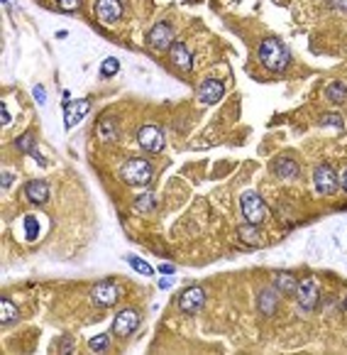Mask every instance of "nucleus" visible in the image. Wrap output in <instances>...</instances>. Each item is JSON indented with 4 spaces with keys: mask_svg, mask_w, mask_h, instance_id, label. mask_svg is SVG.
<instances>
[{
    "mask_svg": "<svg viewBox=\"0 0 347 355\" xmlns=\"http://www.w3.org/2000/svg\"><path fill=\"white\" fill-rule=\"evenodd\" d=\"M259 62L269 69V71H284L291 64V51L286 49L284 42L266 37L259 44Z\"/></svg>",
    "mask_w": 347,
    "mask_h": 355,
    "instance_id": "1",
    "label": "nucleus"
},
{
    "mask_svg": "<svg viewBox=\"0 0 347 355\" xmlns=\"http://www.w3.org/2000/svg\"><path fill=\"white\" fill-rule=\"evenodd\" d=\"M120 176L125 184H132V186H145L149 179H152V164L142 157H132L122 164L120 169Z\"/></svg>",
    "mask_w": 347,
    "mask_h": 355,
    "instance_id": "2",
    "label": "nucleus"
},
{
    "mask_svg": "<svg viewBox=\"0 0 347 355\" xmlns=\"http://www.w3.org/2000/svg\"><path fill=\"white\" fill-rule=\"evenodd\" d=\"M313 184L320 196H332L340 186V176L335 174V169L330 164H318L313 171Z\"/></svg>",
    "mask_w": 347,
    "mask_h": 355,
    "instance_id": "3",
    "label": "nucleus"
},
{
    "mask_svg": "<svg viewBox=\"0 0 347 355\" xmlns=\"http://www.w3.org/2000/svg\"><path fill=\"white\" fill-rule=\"evenodd\" d=\"M318 299H320V289H318L315 279H313V277L301 279V282H298V287H296V302H298L301 311H306V314L315 311Z\"/></svg>",
    "mask_w": 347,
    "mask_h": 355,
    "instance_id": "4",
    "label": "nucleus"
},
{
    "mask_svg": "<svg viewBox=\"0 0 347 355\" xmlns=\"http://www.w3.org/2000/svg\"><path fill=\"white\" fill-rule=\"evenodd\" d=\"M240 208H242V216L247 223H254L259 225L264 218H266V206L262 201V196H257L254 191H245L240 196Z\"/></svg>",
    "mask_w": 347,
    "mask_h": 355,
    "instance_id": "5",
    "label": "nucleus"
},
{
    "mask_svg": "<svg viewBox=\"0 0 347 355\" xmlns=\"http://www.w3.org/2000/svg\"><path fill=\"white\" fill-rule=\"evenodd\" d=\"M137 326H140V311L137 309H120L113 319V333L117 338H127L137 331Z\"/></svg>",
    "mask_w": 347,
    "mask_h": 355,
    "instance_id": "6",
    "label": "nucleus"
},
{
    "mask_svg": "<svg viewBox=\"0 0 347 355\" xmlns=\"http://www.w3.org/2000/svg\"><path fill=\"white\" fill-rule=\"evenodd\" d=\"M137 142L140 147L149 154H157L164 150V133L157 128V125H142L140 133H137Z\"/></svg>",
    "mask_w": 347,
    "mask_h": 355,
    "instance_id": "7",
    "label": "nucleus"
},
{
    "mask_svg": "<svg viewBox=\"0 0 347 355\" xmlns=\"http://www.w3.org/2000/svg\"><path fill=\"white\" fill-rule=\"evenodd\" d=\"M91 299H93L96 306H113V304H117V299H120V287H117L115 282H110V279H103V282H98V284L93 287Z\"/></svg>",
    "mask_w": 347,
    "mask_h": 355,
    "instance_id": "8",
    "label": "nucleus"
},
{
    "mask_svg": "<svg viewBox=\"0 0 347 355\" xmlns=\"http://www.w3.org/2000/svg\"><path fill=\"white\" fill-rule=\"evenodd\" d=\"M203 304H205V291L200 287H188L179 297V309L183 314H196V311H200Z\"/></svg>",
    "mask_w": 347,
    "mask_h": 355,
    "instance_id": "9",
    "label": "nucleus"
},
{
    "mask_svg": "<svg viewBox=\"0 0 347 355\" xmlns=\"http://www.w3.org/2000/svg\"><path fill=\"white\" fill-rule=\"evenodd\" d=\"M147 42L154 47V49H169L174 44V27L169 22H157L149 34H147Z\"/></svg>",
    "mask_w": 347,
    "mask_h": 355,
    "instance_id": "10",
    "label": "nucleus"
},
{
    "mask_svg": "<svg viewBox=\"0 0 347 355\" xmlns=\"http://www.w3.org/2000/svg\"><path fill=\"white\" fill-rule=\"evenodd\" d=\"M223 93H225V86H223V81H218V79H205V81L198 86V98H200V103H205V105L218 103V101L223 98Z\"/></svg>",
    "mask_w": 347,
    "mask_h": 355,
    "instance_id": "11",
    "label": "nucleus"
},
{
    "mask_svg": "<svg viewBox=\"0 0 347 355\" xmlns=\"http://www.w3.org/2000/svg\"><path fill=\"white\" fill-rule=\"evenodd\" d=\"M279 306V289L276 287H264L257 297V309L262 316H274Z\"/></svg>",
    "mask_w": 347,
    "mask_h": 355,
    "instance_id": "12",
    "label": "nucleus"
},
{
    "mask_svg": "<svg viewBox=\"0 0 347 355\" xmlns=\"http://www.w3.org/2000/svg\"><path fill=\"white\" fill-rule=\"evenodd\" d=\"M96 15H98L100 22L113 25L122 15V3H120V0H98V3H96Z\"/></svg>",
    "mask_w": 347,
    "mask_h": 355,
    "instance_id": "13",
    "label": "nucleus"
},
{
    "mask_svg": "<svg viewBox=\"0 0 347 355\" xmlns=\"http://www.w3.org/2000/svg\"><path fill=\"white\" fill-rule=\"evenodd\" d=\"M169 56L171 62L181 69V71H191L193 69V54L188 51V47L181 39H174V44L169 47Z\"/></svg>",
    "mask_w": 347,
    "mask_h": 355,
    "instance_id": "14",
    "label": "nucleus"
},
{
    "mask_svg": "<svg viewBox=\"0 0 347 355\" xmlns=\"http://www.w3.org/2000/svg\"><path fill=\"white\" fill-rule=\"evenodd\" d=\"M91 110V101L88 98H81V101H66V128H74L76 123H81L86 113Z\"/></svg>",
    "mask_w": 347,
    "mask_h": 355,
    "instance_id": "15",
    "label": "nucleus"
},
{
    "mask_svg": "<svg viewBox=\"0 0 347 355\" xmlns=\"http://www.w3.org/2000/svg\"><path fill=\"white\" fill-rule=\"evenodd\" d=\"M237 238H240L245 245H249V248H262V245H264V238H262V233H259V228H257L254 223L240 225V228H237Z\"/></svg>",
    "mask_w": 347,
    "mask_h": 355,
    "instance_id": "16",
    "label": "nucleus"
},
{
    "mask_svg": "<svg viewBox=\"0 0 347 355\" xmlns=\"http://www.w3.org/2000/svg\"><path fill=\"white\" fill-rule=\"evenodd\" d=\"M25 196H27L32 203H47V199H49V186H47V182H42V179L27 182V184H25Z\"/></svg>",
    "mask_w": 347,
    "mask_h": 355,
    "instance_id": "17",
    "label": "nucleus"
},
{
    "mask_svg": "<svg viewBox=\"0 0 347 355\" xmlns=\"http://www.w3.org/2000/svg\"><path fill=\"white\" fill-rule=\"evenodd\" d=\"M274 171H276V176H281V179H294V176H298V164L291 157H279L274 162Z\"/></svg>",
    "mask_w": 347,
    "mask_h": 355,
    "instance_id": "18",
    "label": "nucleus"
},
{
    "mask_svg": "<svg viewBox=\"0 0 347 355\" xmlns=\"http://www.w3.org/2000/svg\"><path fill=\"white\" fill-rule=\"evenodd\" d=\"M274 287L279 289V294H296L298 279L291 272H276L274 274Z\"/></svg>",
    "mask_w": 347,
    "mask_h": 355,
    "instance_id": "19",
    "label": "nucleus"
},
{
    "mask_svg": "<svg viewBox=\"0 0 347 355\" xmlns=\"http://www.w3.org/2000/svg\"><path fill=\"white\" fill-rule=\"evenodd\" d=\"M98 137L103 142H110V140L117 137V123H115V118H110V115L100 118V120H98Z\"/></svg>",
    "mask_w": 347,
    "mask_h": 355,
    "instance_id": "20",
    "label": "nucleus"
},
{
    "mask_svg": "<svg viewBox=\"0 0 347 355\" xmlns=\"http://www.w3.org/2000/svg\"><path fill=\"white\" fill-rule=\"evenodd\" d=\"M325 98L332 103H345L347 101V84L345 81H332L325 86Z\"/></svg>",
    "mask_w": 347,
    "mask_h": 355,
    "instance_id": "21",
    "label": "nucleus"
},
{
    "mask_svg": "<svg viewBox=\"0 0 347 355\" xmlns=\"http://www.w3.org/2000/svg\"><path fill=\"white\" fill-rule=\"evenodd\" d=\"M17 150H22L25 154L34 157V159H37V162H39L42 167L47 164V162H44V159L39 157V152H37V145H34V137H32V135H22V137L17 140Z\"/></svg>",
    "mask_w": 347,
    "mask_h": 355,
    "instance_id": "22",
    "label": "nucleus"
},
{
    "mask_svg": "<svg viewBox=\"0 0 347 355\" xmlns=\"http://www.w3.org/2000/svg\"><path fill=\"white\" fill-rule=\"evenodd\" d=\"M13 321H17V306L10 299H3V302H0V323L10 326Z\"/></svg>",
    "mask_w": 347,
    "mask_h": 355,
    "instance_id": "23",
    "label": "nucleus"
},
{
    "mask_svg": "<svg viewBox=\"0 0 347 355\" xmlns=\"http://www.w3.org/2000/svg\"><path fill=\"white\" fill-rule=\"evenodd\" d=\"M134 208L140 211V213H152L154 208H157V196L154 194H140L137 196V201H134Z\"/></svg>",
    "mask_w": 347,
    "mask_h": 355,
    "instance_id": "24",
    "label": "nucleus"
},
{
    "mask_svg": "<svg viewBox=\"0 0 347 355\" xmlns=\"http://www.w3.org/2000/svg\"><path fill=\"white\" fill-rule=\"evenodd\" d=\"M125 262H127L134 272H140V274H145V277H152V274H154V267H152L149 262H145V260H140V257H134V255H127Z\"/></svg>",
    "mask_w": 347,
    "mask_h": 355,
    "instance_id": "25",
    "label": "nucleus"
},
{
    "mask_svg": "<svg viewBox=\"0 0 347 355\" xmlns=\"http://www.w3.org/2000/svg\"><path fill=\"white\" fill-rule=\"evenodd\" d=\"M88 348H91L93 353H105V350L110 348V336H108V333H98L96 338L88 340Z\"/></svg>",
    "mask_w": 347,
    "mask_h": 355,
    "instance_id": "26",
    "label": "nucleus"
},
{
    "mask_svg": "<svg viewBox=\"0 0 347 355\" xmlns=\"http://www.w3.org/2000/svg\"><path fill=\"white\" fill-rule=\"evenodd\" d=\"M117 69H120V62H117V59H113V56L103 59V67H100V74H103V76H113V74H117Z\"/></svg>",
    "mask_w": 347,
    "mask_h": 355,
    "instance_id": "27",
    "label": "nucleus"
},
{
    "mask_svg": "<svg viewBox=\"0 0 347 355\" xmlns=\"http://www.w3.org/2000/svg\"><path fill=\"white\" fill-rule=\"evenodd\" d=\"M25 230H27V240L37 238V218L34 216H25Z\"/></svg>",
    "mask_w": 347,
    "mask_h": 355,
    "instance_id": "28",
    "label": "nucleus"
},
{
    "mask_svg": "<svg viewBox=\"0 0 347 355\" xmlns=\"http://www.w3.org/2000/svg\"><path fill=\"white\" fill-rule=\"evenodd\" d=\"M56 5L61 10H79L81 8V0H56Z\"/></svg>",
    "mask_w": 347,
    "mask_h": 355,
    "instance_id": "29",
    "label": "nucleus"
},
{
    "mask_svg": "<svg viewBox=\"0 0 347 355\" xmlns=\"http://www.w3.org/2000/svg\"><path fill=\"white\" fill-rule=\"evenodd\" d=\"M71 348H74V338H68V336H64V338L59 340V345H56L59 353H68Z\"/></svg>",
    "mask_w": 347,
    "mask_h": 355,
    "instance_id": "30",
    "label": "nucleus"
},
{
    "mask_svg": "<svg viewBox=\"0 0 347 355\" xmlns=\"http://www.w3.org/2000/svg\"><path fill=\"white\" fill-rule=\"evenodd\" d=\"M325 125L330 123V125H335V128H342V120H340V115H335V113H330V115H325V120H323Z\"/></svg>",
    "mask_w": 347,
    "mask_h": 355,
    "instance_id": "31",
    "label": "nucleus"
},
{
    "mask_svg": "<svg viewBox=\"0 0 347 355\" xmlns=\"http://www.w3.org/2000/svg\"><path fill=\"white\" fill-rule=\"evenodd\" d=\"M34 98H37V103H39V105H44V101H47V98H44V88H42V86H34Z\"/></svg>",
    "mask_w": 347,
    "mask_h": 355,
    "instance_id": "32",
    "label": "nucleus"
},
{
    "mask_svg": "<svg viewBox=\"0 0 347 355\" xmlns=\"http://www.w3.org/2000/svg\"><path fill=\"white\" fill-rule=\"evenodd\" d=\"M171 284H174V277H171V274H164V277H162V282H159V287H162V289H169Z\"/></svg>",
    "mask_w": 347,
    "mask_h": 355,
    "instance_id": "33",
    "label": "nucleus"
},
{
    "mask_svg": "<svg viewBox=\"0 0 347 355\" xmlns=\"http://www.w3.org/2000/svg\"><path fill=\"white\" fill-rule=\"evenodd\" d=\"M0 110H3V125H8L10 123V110H8V105L3 103V105H0Z\"/></svg>",
    "mask_w": 347,
    "mask_h": 355,
    "instance_id": "34",
    "label": "nucleus"
},
{
    "mask_svg": "<svg viewBox=\"0 0 347 355\" xmlns=\"http://www.w3.org/2000/svg\"><path fill=\"white\" fill-rule=\"evenodd\" d=\"M332 8H340V10H347V0H330Z\"/></svg>",
    "mask_w": 347,
    "mask_h": 355,
    "instance_id": "35",
    "label": "nucleus"
},
{
    "mask_svg": "<svg viewBox=\"0 0 347 355\" xmlns=\"http://www.w3.org/2000/svg\"><path fill=\"white\" fill-rule=\"evenodd\" d=\"M10 182H13V174H10V171H3V189H8Z\"/></svg>",
    "mask_w": 347,
    "mask_h": 355,
    "instance_id": "36",
    "label": "nucleus"
},
{
    "mask_svg": "<svg viewBox=\"0 0 347 355\" xmlns=\"http://www.w3.org/2000/svg\"><path fill=\"white\" fill-rule=\"evenodd\" d=\"M340 186H342V191L347 194V169H345V171L340 174Z\"/></svg>",
    "mask_w": 347,
    "mask_h": 355,
    "instance_id": "37",
    "label": "nucleus"
},
{
    "mask_svg": "<svg viewBox=\"0 0 347 355\" xmlns=\"http://www.w3.org/2000/svg\"><path fill=\"white\" fill-rule=\"evenodd\" d=\"M159 272H162V274H174V265H162Z\"/></svg>",
    "mask_w": 347,
    "mask_h": 355,
    "instance_id": "38",
    "label": "nucleus"
},
{
    "mask_svg": "<svg viewBox=\"0 0 347 355\" xmlns=\"http://www.w3.org/2000/svg\"><path fill=\"white\" fill-rule=\"evenodd\" d=\"M345 309H347V297H345Z\"/></svg>",
    "mask_w": 347,
    "mask_h": 355,
    "instance_id": "39",
    "label": "nucleus"
}]
</instances>
